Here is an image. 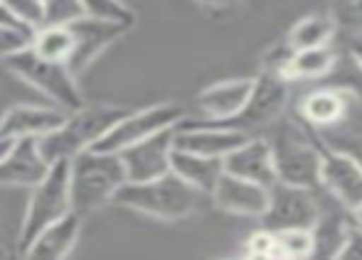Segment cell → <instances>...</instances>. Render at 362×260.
I'll return each instance as SVG.
<instances>
[{
	"mask_svg": "<svg viewBox=\"0 0 362 260\" xmlns=\"http://www.w3.org/2000/svg\"><path fill=\"white\" fill-rule=\"evenodd\" d=\"M8 258H10L8 248H5V246H0V260H8Z\"/></svg>",
	"mask_w": 362,
	"mask_h": 260,
	"instance_id": "8d00e7d4",
	"label": "cell"
},
{
	"mask_svg": "<svg viewBox=\"0 0 362 260\" xmlns=\"http://www.w3.org/2000/svg\"><path fill=\"white\" fill-rule=\"evenodd\" d=\"M173 175H177L182 182L195 187L200 194H210L217 190V182L224 175V160L217 157L195 155V152L185 150H173Z\"/></svg>",
	"mask_w": 362,
	"mask_h": 260,
	"instance_id": "44dd1931",
	"label": "cell"
},
{
	"mask_svg": "<svg viewBox=\"0 0 362 260\" xmlns=\"http://www.w3.org/2000/svg\"><path fill=\"white\" fill-rule=\"evenodd\" d=\"M47 157L40 150L35 137L15 140L10 150L0 157V187H25L35 190L49 172Z\"/></svg>",
	"mask_w": 362,
	"mask_h": 260,
	"instance_id": "4fadbf2b",
	"label": "cell"
},
{
	"mask_svg": "<svg viewBox=\"0 0 362 260\" xmlns=\"http://www.w3.org/2000/svg\"><path fill=\"white\" fill-rule=\"evenodd\" d=\"M15 140H5V137H0V157L5 155V152L10 150V145H13Z\"/></svg>",
	"mask_w": 362,
	"mask_h": 260,
	"instance_id": "d590c367",
	"label": "cell"
},
{
	"mask_svg": "<svg viewBox=\"0 0 362 260\" xmlns=\"http://www.w3.org/2000/svg\"><path fill=\"white\" fill-rule=\"evenodd\" d=\"M81 8L84 15L96 20H109V23H119V25H131L136 23V15L124 0H81Z\"/></svg>",
	"mask_w": 362,
	"mask_h": 260,
	"instance_id": "4316f807",
	"label": "cell"
},
{
	"mask_svg": "<svg viewBox=\"0 0 362 260\" xmlns=\"http://www.w3.org/2000/svg\"><path fill=\"white\" fill-rule=\"evenodd\" d=\"M173 150H175V128L163 130L139 145L119 152L126 165L129 182H151L173 172Z\"/></svg>",
	"mask_w": 362,
	"mask_h": 260,
	"instance_id": "8fae6325",
	"label": "cell"
},
{
	"mask_svg": "<svg viewBox=\"0 0 362 260\" xmlns=\"http://www.w3.org/2000/svg\"><path fill=\"white\" fill-rule=\"evenodd\" d=\"M185 123V111L177 104H156L148 106L144 111L129 113L126 118H121L99 142L94 145V150L101 152H124L129 147L139 145V142L148 140V137L158 135L163 130L177 128Z\"/></svg>",
	"mask_w": 362,
	"mask_h": 260,
	"instance_id": "ba28073f",
	"label": "cell"
},
{
	"mask_svg": "<svg viewBox=\"0 0 362 260\" xmlns=\"http://www.w3.org/2000/svg\"><path fill=\"white\" fill-rule=\"evenodd\" d=\"M350 221H353L350 211L323 213L313 226V243H310L305 260H340V253L348 241Z\"/></svg>",
	"mask_w": 362,
	"mask_h": 260,
	"instance_id": "7402d4cb",
	"label": "cell"
},
{
	"mask_svg": "<svg viewBox=\"0 0 362 260\" xmlns=\"http://www.w3.org/2000/svg\"><path fill=\"white\" fill-rule=\"evenodd\" d=\"M200 197L195 187L168 172L151 182H126L116 194V204L158 221H180L197 211Z\"/></svg>",
	"mask_w": 362,
	"mask_h": 260,
	"instance_id": "3957f363",
	"label": "cell"
},
{
	"mask_svg": "<svg viewBox=\"0 0 362 260\" xmlns=\"http://www.w3.org/2000/svg\"><path fill=\"white\" fill-rule=\"evenodd\" d=\"M126 116L129 111L116 106H81L74 113H67L57 130L40 137V150L49 165L59 160H72L79 152L91 150Z\"/></svg>",
	"mask_w": 362,
	"mask_h": 260,
	"instance_id": "277c9868",
	"label": "cell"
},
{
	"mask_svg": "<svg viewBox=\"0 0 362 260\" xmlns=\"http://www.w3.org/2000/svg\"><path fill=\"white\" fill-rule=\"evenodd\" d=\"M212 202L227 213L262 218L269 206V187L254 185V182L239 180V177L224 172L222 180L217 182V190L212 192Z\"/></svg>",
	"mask_w": 362,
	"mask_h": 260,
	"instance_id": "ac0fdd59",
	"label": "cell"
},
{
	"mask_svg": "<svg viewBox=\"0 0 362 260\" xmlns=\"http://www.w3.org/2000/svg\"><path fill=\"white\" fill-rule=\"evenodd\" d=\"M335 23L330 20V15H305L298 23L291 27L286 42L291 44L293 52H305V49H318V47H328V42L333 39Z\"/></svg>",
	"mask_w": 362,
	"mask_h": 260,
	"instance_id": "603a6c76",
	"label": "cell"
},
{
	"mask_svg": "<svg viewBox=\"0 0 362 260\" xmlns=\"http://www.w3.org/2000/svg\"><path fill=\"white\" fill-rule=\"evenodd\" d=\"M129 182L126 165L119 152L84 150L69 160V197L72 211L81 218L116 202L121 187Z\"/></svg>",
	"mask_w": 362,
	"mask_h": 260,
	"instance_id": "6da1fadb",
	"label": "cell"
},
{
	"mask_svg": "<svg viewBox=\"0 0 362 260\" xmlns=\"http://www.w3.org/2000/svg\"><path fill=\"white\" fill-rule=\"evenodd\" d=\"M279 236V251L288 260H305L313 243V228H293V231H281Z\"/></svg>",
	"mask_w": 362,
	"mask_h": 260,
	"instance_id": "f1b7e54d",
	"label": "cell"
},
{
	"mask_svg": "<svg viewBox=\"0 0 362 260\" xmlns=\"http://www.w3.org/2000/svg\"><path fill=\"white\" fill-rule=\"evenodd\" d=\"M323 145V142H320ZM320 187L328 192L345 211L355 213L362 209V165L353 157L323 145V170Z\"/></svg>",
	"mask_w": 362,
	"mask_h": 260,
	"instance_id": "30bf717a",
	"label": "cell"
},
{
	"mask_svg": "<svg viewBox=\"0 0 362 260\" xmlns=\"http://www.w3.org/2000/svg\"><path fill=\"white\" fill-rule=\"evenodd\" d=\"M197 3L207 5V8H217V10H229L242 5V0H197Z\"/></svg>",
	"mask_w": 362,
	"mask_h": 260,
	"instance_id": "e575fe53",
	"label": "cell"
},
{
	"mask_svg": "<svg viewBox=\"0 0 362 260\" xmlns=\"http://www.w3.org/2000/svg\"><path fill=\"white\" fill-rule=\"evenodd\" d=\"M35 30L30 27H10V25H0V59L15 57L23 49L33 47Z\"/></svg>",
	"mask_w": 362,
	"mask_h": 260,
	"instance_id": "f546056e",
	"label": "cell"
},
{
	"mask_svg": "<svg viewBox=\"0 0 362 260\" xmlns=\"http://www.w3.org/2000/svg\"><path fill=\"white\" fill-rule=\"evenodd\" d=\"M323 216L315 190L293 187L286 182H276L269 187V206L262 216L264 228L274 233L293 231V228H313Z\"/></svg>",
	"mask_w": 362,
	"mask_h": 260,
	"instance_id": "9c48e42d",
	"label": "cell"
},
{
	"mask_svg": "<svg viewBox=\"0 0 362 260\" xmlns=\"http://www.w3.org/2000/svg\"><path fill=\"white\" fill-rule=\"evenodd\" d=\"M224 172L239 180L254 182L262 187H274L279 182L272 142L262 137H249L242 147L224 157Z\"/></svg>",
	"mask_w": 362,
	"mask_h": 260,
	"instance_id": "9a60e30c",
	"label": "cell"
},
{
	"mask_svg": "<svg viewBox=\"0 0 362 260\" xmlns=\"http://www.w3.org/2000/svg\"><path fill=\"white\" fill-rule=\"evenodd\" d=\"M45 13H47L45 25H69L84 18L81 0H45Z\"/></svg>",
	"mask_w": 362,
	"mask_h": 260,
	"instance_id": "1f68e13d",
	"label": "cell"
},
{
	"mask_svg": "<svg viewBox=\"0 0 362 260\" xmlns=\"http://www.w3.org/2000/svg\"><path fill=\"white\" fill-rule=\"evenodd\" d=\"M67 118V111L62 109H47V106H30L20 104L5 111L0 118V137L5 140H25V137H40L49 135L57 130Z\"/></svg>",
	"mask_w": 362,
	"mask_h": 260,
	"instance_id": "2e32d148",
	"label": "cell"
},
{
	"mask_svg": "<svg viewBox=\"0 0 362 260\" xmlns=\"http://www.w3.org/2000/svg\"><path fill=\"white\" fill-rule=\"evenodd\" d=\"M254 89V79H224L217 84L207 86L197 96V106L207 116L205 120L212 123H222L239 113L247 106L249 96Z\"/></svg>",
	"mask_w": 362,
	"mask_h": 260,
	"instance_id": "d6986e66",
	"label": "cell"
},
{
	"mask_svg": "<svg viewBox=\"0 0 362 260\" xmlns=\"http://www.w3.org/2000/svg\"><path fill=\"white\" fill-rule=\"evenodd\" d=\"M3 5L30 30H37L47 23L45 0H3Z\"/></svg>",
	"mask_w": 362,
	"mask_h": 260,
	"instance_id": "4dcf8cb0",
	"label": "cell"
},
{
	"mask_svg": "<svg viewBox=\"0 0 362 260\" xmlns=\"http://www.w3.org/2000/svg\"><path fill=\"white\" fill-rule=\"evenodd\" d=\"M33 49L40 57L49 59V62H62L67 64L74 49V37L69 25H42L35 30Z\"/></svg>",
	"mask_w": 362,
	"mask_h": 260,
	"instance_id": "cb8c5ba5",
	"label": "cell"
},
{
	"mask_svg": "<svg viewBox=\"0 0 362 260\" xmlns=\"http://www.w3.org/2000/svg\"><path fill=\"white\" fill-rule=\"evenodd\" d=\"M0 3H3V0H0Z\"/></svg>",
	"mask_w": 362,
	"mask_h": 260,
	"instance_id": "74e56055",
	"label": "cell"
},
{
	"mask_svg": "<svg viewBox=\"0 0 362 260\" xmlns=\"http://www.w3.org/2000/svg\"><path fill=\"white\" fill-rule=\"evenodd\" d=\"M338 54L330 47H318V49H305V52H296L293 62L288 69V81L296 79H320V76L330 74Z\"/></svg>",
	"mask_w": 362,
	"mask_h": 260,
	"instance_id": "d4e9b609",
	"label": "cell"
},
{
	"mask_svg": "<svg viewBox=\"0 0 362 260\" xmlns=\"http://www.w3.org/2000/svg\"><path fill=\"white\" fill-rule=\"evenodd\" d=\"M81 233V216L69 213L62 221L45 228L40 236L23 251V260H64L72 253Z\"/></svg>",
	"mask_w": 362,
	"mask_h": 260,
	"instance_id": "ffe728a7",
	"label": "cell"
},
{
	"mask_svg": "<svg viewBox=\"0 0 362 260\" xmlns=\"http://www.w3.org/2000/svg\"><path fill=\"white\" fill-rule=\"evenodd\" d=\"M328 15L340 32L350 37L362 32V0H330Z\"/></svg>",
	"mask_w": 362,
	"mask_h": 260,
	"instance_id": "83f0119b",
	"label": "cell"
},
{
	"mask_svg": "<svg viewBox=\"0 0 362 260\" xmlns=\"http://www.w3.org/2000/svg\"><path fill=\"white\" fill-rule=\"evenodd\" d=\"M340 260H362V223H358L355 218L350 221L348 241H345V248L340 253Z\"/></svg>",
	"mask_w": 362,
	"mask_h": 260,
	"instance_id": "d6a6232c",
	"label": "cell"
},
{
	"mask_svg": "<svg viewBox=\"0 0 362 260\" xmlns=\"http://www.w3.org/2000/svg\"><path fill=\"white\" fill-rule=\"evenodd\" d=\"M252 135L232 128H217L205 120H185L175 128V150L195 152V155L224 160L237 147H242Z\"/></svg>",
	"mask_w": 362,
	"mask_h": 260,
	"instance_id": "7c38bea8",
	"label": "cell"
},
{
	"mask_svg": "<svg viewBox=\"0 0 362 260\" xmlns=\"http://www.w3.org/2000/svg\"><path fill=\"white\" fill-rule=\"evenodd\" d=\"M8 71H13L18 79H23L25 84H30L33 89H37L42 96H47L57 109L74 113L84 106L81 91L76 86V76L69 71L67 64L62 62H49V59L40 57L33 47L23 49L15 57L5 59Z\"/></svg>",
	"mask_w": 362,
	"mask_h": 260,
	"instance_id": "8992f818",
	"label": "cell"
},
{
	"mask_svg": "<svg viewBox=\"0 0 362 260\" xmlns=\"http://www.w3.org/2000/svg\"><path fill=\"white\" fill-rule=\"evenodd\" d=\"M348 49H350V54H353L355 64H358L360 69H362V32L360 35H353V37H350Z\"/></svg>",
	"mask_w": 362,
	"mask_h": 260,
	"instance_id": "836d02e7",
	"label": "cell"
},
{
	"mask_svg": "<svg viewBox=\"0 0 362 260\" xmlns=\"http://www.w3.org/2000/svg\"><path fill=\"white\" fill-rule=\"evenodd\" d=\"M72 213V197H69V160H59L49 167L47 177L30 192V202L25 209L23 226H20L18 248L20 253L35 241V236L62 221Z\"/></svg>",
	"mask_w": 362,
	"mask_h": 260,
	"instance_id": "5b68a950",
	"label": "cell"
},
{
	"mask_svg": "<svg viewBox=\"0 0 362 260\" xmlns=\"http://www.w3.org/2000/svg\"><path fill=\"white\" fill-rule=\"evenodd\" d=\"M315 135L325 147L343 152L362 165V123H340L328 130H315Z\"/></svg>",
	"mask_w": 362,
	"mask_h": 260,
	"instance_id": "484cf974",
	"label": "cell"
},
{
	"mask_svg": "<svg viewBox=\"0 0 362 260\" xmlns=\"http://www.w3.org/2000/svg\"><path fill=\"white\" fill-rule=\"evenodd\" d=\"M69 30H72V37H74V49H72V57H69L67 66L76 76L94 62L111 42H116L129 27H126V25H119V23L96 20V18L84 15V18L69 23Z\"/></svg>",
	"mask_w": 362,
	"mask_h": 260,
	"instance_id": "5bb4252c",
	"label": "cell"
},
{
	"mask_svg": "<svg viewBox=\"0 0 362 260\" xmlns=\"http://www.w3.org/2000/svg\"><path fill=\"white\" fill-rule=\"evenodd\" d=\"M355 94L345 89H315L298 106L300 120L313 130H328L345 123L355 106Z\"/></svg>",
	"mask_w": 362,
	"mask_h": 260,
	"instance_id": "e0dca14e",
	"label": "cell"
},
{
	"mask_svg": "<svg viewBox=\"0 0 362 260\" xmlns=\"http://www.w3.org/2000/svg\"><path fill=\"white\" fill-rule=\"evenodd\" d=\"M269 142L274 150L279 182L318 190L320 170H323V145H320L315 130L293 118H284L279 120Z\"/></svg>",
	"mask_w": 362,
	"mask_h": 260,
	"instance_id": "7a4b0ae2",
	"label": "cell"
},
{
	"mask_svg": "<svg viewBox=\"0 0 362 260\" xmlns=\"http://www.w3.org/2000/svg\"><path fill=\"white\" fill-rule=\"evenodd\" d=\"M286 106H288V81L281 79L279 74H272V71H259V74L254 76V89H252V96H249L247 106H244L234 118L222 120V123H212V120H205V123L252 135V132L279 123L284 111H286Z\"/></svg>",
	"mask_w": 362,
	"mask_h": 260,
	"instance_id": "52a82bcc",
	"label": "cell"
}]
</instances>
